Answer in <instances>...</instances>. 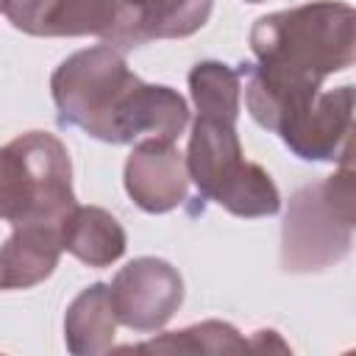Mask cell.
I'll list each match as a JSON object with an SVG mask.
<instances>
[{"mask_svg": "<svg viewBox=\"0 0 356 356\" xmlns=\"http://www.w3.org/2000/svg\"><path fill=\"white\" fill-rule=\"evenodd\" d=\"M250 50L256 64L248 70L245 103L250 117L270 128L284 111L312 103L328 75L356 64V8L314 0L259 17Z\"/></svg>", "mask_w": 356, "mask_h": 356, "instance_id": "1", "label": "cell"}, {"mask_svg": "<svg viewBox=\"0 0 356 356\" xmlns=\"http://www.w3.org/2000/svg\"><path fill=\"white\" fill-rule=\"evenodd\" d=\"M50 92L61 125H75L111 145L136 139L175 142L189 122L186 100L170 86L139 81L111 44L64 58L50 78Z\"/></svg>", "mask_w": 356, "mask_h": 356, "instance_id": "2", "label": "cell"}, {"mask_svg": "<svg viewBox=\"0 0 356 356\" xmlns=\"http://www.w3.org/2000/svg\"><path fill=\"white\" fill-rule=\"evenodd\" d=\"M195 122L186 147L197 192L236 217H267L281 209L270 172L245 159L236 134L242 72L222 61H200L189 72Z\"/></svg>", "mask_w": 356, "mask_h": 356, "instance_id": "3", "label": "cell"}, {"mask_svg": "<svg viewBox=\"0 0 356 356\" xmlns=\"http://www.w3.org/2000/svg\"><path fill=\"white\" fill-rule=\"evenodd\" d=\"M72 164L67 147L44 131L11 139L0 153V211L17 225L64 228L75 211Z\"/></svg>", "mask_w": 356, "mask_h": 356, "instance_id": "4", "label": "cell"}, {"mask_svg": "<svg viewBox=\"0 0 356 356\" xmlns=\"http://www.w3.org/2000/svg\"><path fill=\"white\" fill-rule=\"evenodd\" d=\"M353 228L325 203L323 181L298 189L281 228V267L286 273H320L348 256Z\"/></svg>", "mask_w": 356, "mask_h": 356, "instance_id": "5", "label": "cell"}, {"mask_svg": "<svg viewBox=\"0 0 356 356\" xmlns=\"http://www.w3.org/2000/svg\"><path fill=\"white\" fill-rule=\"evenodd\" d=\"M108 292L120 325L147 334L159 331L178 312L184 300V281L172 264L142 256L114 275Z\"/></svg>", "mask_w": 356, "mask_h": 356, "instance_id": "6", "label": "cell"}, {"mask_svg": "<svg viewBox=\"0 0 356 356\" xmlns=\"http://www.w3.org/2000/svg\"><path fill=\"white\" fill-rule=\"evenodd\" d=\"M356 125V86L320 92L312 103L278 117L273 134L306 161H337L348 134Z\"/></svg>", "mask_w": 356, "mask_h": 356, "instance_id": "7", "label": "cell"}, {"mask_svg": "<svg viewBox=\"0 0 356 356\" xmlns=\"http://www.w3.org/2000/svg\"><path fill=\"white\" fill-rule=\"evenodd\" d=\"M125 192L150 214L172 211L189 192L186 156L167 139H142L125 161Z\"/></svg>", "mask_w": 356, "mask_h": 356, "instance_id": "8", "label": "cell"}, {"mask_svg": "<svg viewBox=\"0 0 356 356\" xmlns=\"http://www.w3.org/2000/svg\"><path fill=\"white\" fill-rule=\"evenodd\" d=\"M214 0H120L106 44L131 50L153 39H184L209 22Z\"/></svg>", "mask_w": 356, "mask_h": 356, "instance_id": "9", "label": "cell"}, {"mask_svg": "<svg viewBox=\"0 0 356 356\" xmlns=\"http://www.w3.org/2000/svg\"><path fill=\"white\" fill-rule=\"evenodd\" d=\"M6 19L31 36H108L120 0H3Z\"/></svg>", "mask_w": 356, "mask_h": 356, "instance_id": "10", "label": "cell"}, {"mask_svg": "<svg viewBox=\"0 0 356 356\" xmlns=\"http://www.w3.org/2000/svg\"><path fill=\"white\" fill-rule=\"evenodd\" d=\"M64 250V228L56 225H17L0 253V286L28 289L44 281Z\"/></svg>", "mask_w": 356, "mask_h": 356, "instance_id": "11", "label": "cell"}, {"mask_svg": "<svg viewBox=\"0 0 356 356\" xmlns=\"http://www.w3.org/2000/svg\"><path fill=\"white\" fill-rule=\"evenodd\" d=\"M117 314L111 306L108 284H92L86 286L67 309L64 317V339L70 353L75 356H97L111 350L114 331H117Z\"/></svg>", "mask_w": 356, "mask_h": 356, "instance_id": "12", "label": "cell"}, {"mask_svg": "<svg viewBox=\"0 0 356 356\" xmlns=\"http://www.w3.org/2000/svg\"><path fill=\"white\" fill-rule=\"evenodd\" d=\"M64 250L89 267H108L125 253V231L106 209L75 206L64 222Z\"/></svg>", "mask_w": 356, "mask_h": 356, "instance_id": "13", "label": "cell"}, {"mask_svg": "<svg viewBox=\"0 0 356 356\" xmlns=\"http://www.w3.org/2000/svg\"><path fill=\"white\" fill-rule=\"evenodd\" d=\"M122 350L136 353H245L250 350V339L239 337V331L220 320H206L189 325L184 331H170L153 337L142 345H131Z\"/></svg>", "mask_w": 356, "mask_h": 356, "instance_id": "14", "label": "cell"}, {"mask_svg": "<svg viewBox=\"0 0 356 356\" xmlns=\"http://www.w3.org/2000/svg\"><path fill=\"white\" fill-rule=\"evenodd\" d=\"M323 195L334 214L356 228V125L337 156V170L323 181Z\"/></svg>", "mask_w": 356, "mask_h": 356, "instance_id": "15", "label": "cell"}, {"mask_svg": "<svg viewBox=\"0 0 356 356\" xmlns=\"http://www.w3.org/2000/svg\"><path fill=\"white\" fill-rule=\"evenodd\" d=\"M250 350H281V353H286L289 348L278 339V334L275 331H256L253 334V339H250Z\"/></svg>", "mask_w": 356, "mask_h": 356, "instance_id": "16", "label": "cell"}, {"mask_svg": "<svg viewBox=\"0 0 356 356\" xmlns=\"http://www.w3.org/2000/svg\"><path fill=\"white\" fill-rule=\"evenodd\" d=\"M248 3H261V0H248Z\"/></svg>", "mask_w": 356, "mask_h": 356, "instance_id": "17", "label": "cell"}]
</instances>
